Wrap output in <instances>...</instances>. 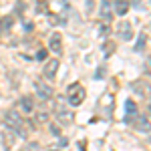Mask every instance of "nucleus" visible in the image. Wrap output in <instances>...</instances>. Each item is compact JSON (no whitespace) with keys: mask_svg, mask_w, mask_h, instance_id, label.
Listing matches in <instances>:
<instances>
[{"mask_svg":"<svg viewBox=\"0 0 151 151\" xmlns=\"http://www.w3.org/2000/svg\"><path fill=\"white\" fill-rule=\"evenodd\" d=\"M6 127L12 129L16 135H26L24 133V119L20 117V111H16V109H12V111H8L6 113Z\"/></svg>","mask_w":151,"mask_h":151,"instance_id":"1","label":"nucleus"},{"mask_svg":"<svg viewBox=\"0 0 151 151\" xmlns=\"http://www.w3.org/2000/svg\"><path fill=\"white\" fill-rule=\"evenodd\" d=\"M85 97H87V93H85V87H83L81 83H73L67 89V99H69V103L73 107H79L85 101Z\"/></svg>","mask_w":151,"mask_h":151,"instance_id":"2","label":"nucleus"},{"mask_svg":"<svg viewBox=\"0 0 151 151\" xmlns=\"http://www.w3.org/2000/svg\"><path fill=\"white\" fill-rule=\"evenodd\" d=\"M35 91L42 101L52 99V87H50L48 83H45V81H35Z\"/></svg>","mask_w":151,"mask_h":151,"instance_id":"3","label":"nucleus"},{"mask_svg":"<svg viewBox=\"0 0 151 151\" xmlns=\"http://www.w3.org/2000/svg\"><path fill=\"white\" fill-rule=\"evenodd\" d=\"M16 107H18V111H20V113L30 115V113H35V99H32L30 95H26V97H22V99L16 103Z\"/></svg>","mask_w":151,"mask_h":151,"instance_id":"4","label":"nucleus"},{"mask_svg":"<svg viewBox=\"0 0 151 151\" xmlns=\"http://www.w3.org/2000/svg\"><path fill=\"white\" fill-rule=\"evenodd\" d=\"M58 58H50L47 65H45V69H42V75H45V79L47 81H55V75H57L58 70Z\"/></svg>","mask_w":151,"mask_h":151,"instance_id":"5","label":"nucleus"},{"mask_svg":"<svg viewBox=\"0 0 151 151\" xmlns=\"http://www.w3.org/2000/svg\"><path fill=\"white\" fill-rule=\"evenodd\" d=\"M117 36L123 38V40H131V36H133V26H131L127 20L119 22L117 24Z\"/></svg>","mask_w":151,"mask_h":151,"instance_id":"6","label":"nucleus"},{"mask_svg":"<svg viewBox=\"0 0 151 151\" xmlns=\"http://www.w3.org/2000/svg\"><path fill=\"white\" fill-rule=\"evenodd\" d=\"M48 48L55 55H60L63 52V36H60V32H52L50 35V38H48Z\"/></svg>","mask_w":151,"mask_h":151,"instance_id":"7","label":"nucleus"},{"mask_svg":"<svg viewBox=\"0 0 151 151\" xmlns=\"http://www.w3.org/2000/svg\"><path fill=\"white\" fill-rule=\"evenodd\" d=\"M131 125L137 129V131H151V123H149V119H147L145 115H135Z\"/></svg>","mask_w":151,"mask_h":151,"instance_id":"8","label":"nucleus"},{"mask_svg":"<svg viewBox=\"0 0 151 151\" xmlns=\"http://www.w3.org/2000/svg\"><path fill=\"white\" fill-rule=\"evenodd\" d=\"M131 87H133V91H135L137 95H141V97H147V95L151 93V85H149L147 81H143V79L135 81L133 85H131Z\"/></svg>","mask_w":151,"mask_h":151,"instance_id":"9","label":"nucleus"},{"mask_svg":"<svg viewBox=\"0 0 151 151\" xmlns=\"http://www.w3.org/2000/svg\"><path fill=\"white\" fill-rule=\"evenodd\" d=\"M57 119L63 123V125H69V123L75 121V115H73V111H69V109L58 107V109H57Z\"/></svg>","mask_w":151,"mask_h":151,"instance_id":"10","label":"nucleus"},{"mask_svg":"<svg viewBox=\"0 0 151 151\" xmlns=\"http://www.w3.org/2000/svg\"><path fill=\"white\" fill-rule=\"evenodd\" d=\"M111 8H113V4H111L109 0H103V2H101V10H99V14H101V18H103L105 22H109V20L113 18V10H111Z\"/></svg>","mask_w":151,"mask_h":151,"instance_id":"11","label":"nucleus"},{"mask_svg":"<svg viewBox=\"0 0 151 151\" xmlns=\"http://www.w3.org/2000/svg\"><path fill=\"white\" fill-rule=\"evenodd\" d=\"M14 135H16V133L8 127L2 131V145H4V149H12V145H14Z\"/></svg>","mask_w":151,"mask_h":151,"instance_id":"12","label":"nucleus"},{"mask_svg":"<svg viewBox=\"0 0 151 151\" xmlns=\"http://www.w3.org/2000/svg\"><path fill=\"white\" fill-rule=\"evenodd\" d=\"M113 8H115V12L119 16H125L129 12V8H131V2L129 0H115L113 2Z\"/></svg>","mask_w":151,"mask_h":151,"instance_id":"13","label":"nucleus"},{"mask_svg":"<svg viewBox=\"0 0 151 151\" xmlns=\"http://www.w3.org/2000/svg\"><path fill=\"white\" fill-rule=\"evenodd\" d=\"M101 107H105V113H107V115H111V109H113V95L111 93H107L103 99H101Z\"/></svg>","mask_w":151,"mask_h":151,"instance_id":"14","label":"nucleus"},{"mask_svg":"<svg viewBox=\"0 0 151 151\" xmlns=\"http://www.w3.org/2000/svg\"><path fill=\"white\" fill-rule=\"evenodd\" d=\"M125 107H127V109H125V111H127V117H125V119L129 121V119H131V115H133V117L137 115V105H135L133 101H131V99H129L127 103H125Z\"/></svg>","mask_w":151,"mask_h":151,"instance_id":"15","label":"nucleus"},{"mask_svg":"<svg viewBox=\"0 0 151 151\" xmlns=\"http://www.w3.org/2000/svg\"><path fill=\"white\" fill-rule=\"evenodd\" d=\"M145 42H147V35H145V32H141L139 38H137V45H135V50H137V52H141V50L145 48Z\"/></svg>","mask_w":151,"mask_h":151,"instance_id":"16","label":"nucleus"},{"mask_svg":"<svg viewBox=\"0 0 151 151\" xmlns=\"http://www.w3.org/2000/svg\"><path fill=\"white\" fill-rule=\"evenodd\" d=\"M48 121V111H38L36 113V123H47Z\"/></svg>","mask_w":151,"mask_h":151,"instance_id":"17","label":"nucleus"},{"mask_svg":"<svg viewBox=\"0 0 151 151\" xmlns=\"http://www.w3.org/2000/svg\"><path fill=\"white\" fill-rule=\"evenodd\" d=\"M113 50H115V42H107L105 45V55H111Z\"/></svg>","mask_w":151,"mask_h":151,"instance_id":"18","label":"nucleus"},{"mask_svg":"<svg viewBox=\"0 0 151 151\" xmlns=\"http://www.w3.org/2000/svg\"><path fill=\"white\" fill-rule=\"evenodd\" d=\"M99 32H101V35H109V32H111V28H109L107 24H101V28H99Z\"/></svg>","mask_w":151,"mask_h":151,"instance_id":"19","label":"nucleus"},{"mask_svg":"<svg viewBox=\"0 0 151 151\" xmlns=\"http://www.w3.org/2000/svg\"><path fill=\"white\" fill-rule=\"evenodd\" d=\"M45 57H47V50H45V48H40V50H38V55H36V60H42Z\"/></svg>","mask_w":151,"mask_h":151,"instance_id":"20","label":"nucleus"},{"mask_svg":"<svg viewBox=\"0 0 151 151\" xmlns=\"http://www.w3.org/2000/svg\"><path fill=\"white\" fill-rule=\"evenodd\" d=\"M50 131H52L55 135H58V133H60V131H58V127H57V125H50Z\"/></svg>","mask_w":151,"mask_h":151,"instance_id":"21","label":"nucleus"},{"mask_svg":"<svg viewBox=\"0 0 151 151\" xmlns=\"http://www.w3.org/2000/svg\"><path fill=\"white\" fill-rule=\"evenodd\" d=\"M149 111H151V99H149Z\"/></svg>","mask_w":151,"mask_h":151,"instance_id":"22","label":"nucleus"}]
</instances>
